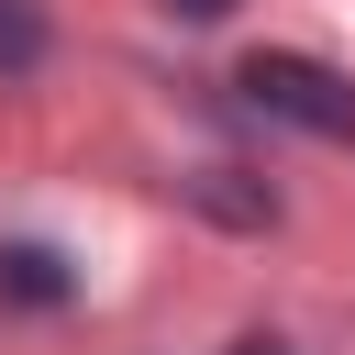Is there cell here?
<instances>
[{
  "mask_svg": "<svg viewBox=\"0 0 355 355\" xmlns=\"http://www.w3.org/2000/svg\"><path fill=\"white\" fill-rule=\"evenodd\" d=\"M233 89H244V111H266V122H300V133H322V144H355V78H333L322 55H244Z\"/></svg>",
  "mask_w": 355,
  "mask_h": 355,
  "instance_id": "cell-1",
  "label": "cell"
},
{
  "mask_svg": "<svg viewBox=\"0 0 355 355\" xmlns=\"http://www.w3.org/2000/svg\"><path fill=\"white\" fill-rule=\"evenodd\" d=\"M0 300H22V311H55V300H67V266H55L44 244H0Z\"/></svg>",
  "mask_w": 355,
  "mask_h": 355,
  "instance_id": "cell-2",
  "label": "cell"
},
{
  "mask_svg": "<svg viewBox=\"0 0 355 355\" xmlns=\"http://www.w3.org/2000/svg\"><path fill=\"white\" fill-rule=\"evenodd\" d=\"M0 67H11V78L44 67V22H33V0H0Z\"/></svg>",
  "mask_w": 355,
  "mask_h": 355,
  "instance_id": "cell-3",
  "label": "cell"
},
{
  "mask_svg": "<svg viewBox=\"0 0 355 355\" xmlns=\"http://www.w3.org/2000/svg\"><path fill=\"white\" fill-rule=\"evenodd\" d=\"M166 11H178V22H222L233 0H166Z\"/></svg>",
  "mask_w": 355,
  "mask_h": 355,
  "instance_id": "cell-4",
  "label": "cell"
},
{
  "mask_svg": "<svg viewBox=\"0 0 355 355\" xmlns=\"http://www.w3.org/2000/svg\"><path fill=\"white\" fill-rule=\"evenodd\" d=\"M244 355H288V344H244Z\"/></svg>",
  "mask_w": 355,
  "mask_h": 355,
  "instance_id": "cell-5",
  "label": "cell"
}]
</instances>
